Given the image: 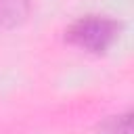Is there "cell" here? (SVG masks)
<instances>
[{"label":"cell","mask_w":134,"mask_h":134,"mask_svg":"<svg viewBox=\"0 0 134 134\" xmlns=\"http://www.w3.org/2000/svg\"><path fill=\"white\" fill-rule=\"evenodd\" d=\"M119 31L121 23L109 15H82L65 29V40L84 52L103 54L119 40Z\"/></svg>","instance_id":"1"},{"label":"cell","mask_w":134,"mask_h":134,"mask_svg":"<svg viewBox=\"0 0 134 134\" xmlns=\"http://www.w3.org/2000/svg\"><path fill=\"white\" fill-rule=\"evenodd\" d=\"M31 15V0H0V29H15Z\"/></svg>","instance_id":"2"},{"label":"cell","mask_w":134,"mask_h":134,"mask_svg":"<svg viewBox=\"0 0 134 134\" xmlns=\"http://www.w3.org/2000/svg\"><path fill=\"white\" fill-rule=\"evenodd\" d=\"M100 134H132V113L124 111L117 115H109L98 124Z\"/></svg>","instance_id":"3"}]
</instances>
